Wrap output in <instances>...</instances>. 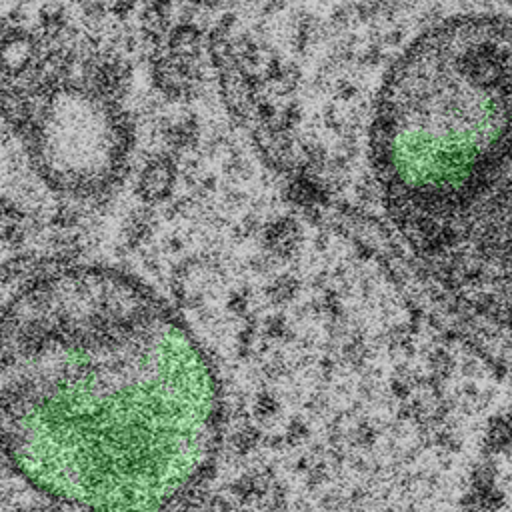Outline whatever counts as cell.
Returning <instances> with one entry per match:
<instances>
[{"label": "cell", "mask_w": 512, "mask_h": 512, "mask_svg": "<svg viewBox=\"0 0 512 512\" xmlns=\"http://www.w3.org/2000/svg\"><path fill=\"white\" fill-rule=\"evenodd\" d=\"M220 432L210 362L148 286L64 268L0 316V448L38 490L160 508L208 468Z\"/></svg>", "instance_id": "6da1fadb"}, {"label": "cell", "mask_w": 512, "mask_h": 512, "mask_svg": "<svg viewBox=\"0 0 512 512\" xmlns=\"http://www.w3.org/2000/svg\"><path fill=\"white\" fill-rule=\"evenodd\" d=\"M510 30L456 18L428 30L392 68L376 108L372 158L390 212L448 240L508 186Z\"/></svg>", "instance_id": "7a4b0ae2"}]
</instances>
